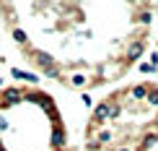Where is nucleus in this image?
I'll list each match as a JSON object with an SVG mask.
<instances>
[{"label": "nucleus", "instance_id": "1", "mask_svg": "<svg viewBox=\"0 0 158 151\" xmlns=\"http://www.w3.org/2000/svg\"><path fill=\"white\" fill-rule=\"evenodd\" d=\"M143 47H145L143 39H140V42H132V47H130V60H137V57L143 55Z\"/></svg>", "mask_w": 158, "mask_h": 151}, {"label": "nucleus", "instance_id": "2", "mask_svg": "<svg viewBox=\"0 0 158 151\" xmlns=\"http://www.w3.org/2000/svg\"><path fill=\"white\" fill-rule=\"evenodd\" d=\"M13 37H16V42H18V44H23V42H26V34H23L21 29H16V31H13Z\"/></svg>", "mask_w": 158, "mask_h": 151}]
</instances>
